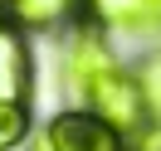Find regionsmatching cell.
<instances>
[{
  "mask_svg": "<svg viewBox=\"0 0 161 151\" xmlns=\"http://www.w3.org/2000/svg\"><path fill=\"white\" fill-rule=\"evenodd\" d=\"M108 63H117L112 49H108V39H103L98 30H78L69 39V49H64V83H69V93L83 98V88H88Z\"/></svg>",
  "mask_w": 161,
  "mask_h": 151,
  "instance_id": "obj_4",
  "label": "cell"
},
{
  "mask_svg": "<svg viewBox=\"0 0 161 151\" xmlns=\"http://www.w3.org/2000/svg\"><path fill=\"white\" fill-rule=\"evenodd\" d=\"M83 10L103 30H122V34L161 30V0H83Z\"/></svg>",
  "mask_w": 161,
  "mask_h": 151,
  "instance_id": "obj_5",
  "label": "cell"
},
{
  "mask_svg": "<svg viewBox=\"0 0 161 151\" xmlns=\"http://www.w3.org/2000/svg\"><path fill=\"white\" fill-rule=\"evenodd\" d=\"M30 93H34V54L25 30L0 15V102H25L30 107Z\"/></svg>",
  "mask_w": 161,
  "mask_h": 151,
  "instance_id": "obj_3",
  "label": "cell"
},
{
  "mask_svg": "<svg viewBox=\"0 0 161 151\" xmlns=\"http://www.w3.org/2000/svg\"><path fill=\"white\" fill-rule=\"evenodd\" d=\"M83 10V0H0V15H10L20 30H59Z\"/></svg>",
  "mask_w": 161,
  "mask_h": 151,
  "instance_id": "obj_6",
  "label": "cell"
},
{
  "mask_svg": "<svg viewBox=\"0 0 161 151\" xmlns=\"http://www.w3.org/2000/svg\"><path fill=\"white\" fill-rule=\"evenodd\" d=\"M83 107L98 112L103 122H112L127 141L151 122V112H147V93H142V78H137V73H127L122 63H108V68H103L98 78L83 88Z\"/></svg>",
  "mask_w": 161,
  "mask_h": 151,
  "instance_id": "obj_1",
  "label": "cell"
},
{
  "mask_svg": "<svg viewBox=\"0 0 161 151\" xmlns=\"http://www.w3.org/2000/svg\"><path fill=\"white\" fill-rule=\"evenodd\" d=\"M137 78H142V93H147V112L161 122V49L151 54L147 63H142V73H137Z\"/></svg>",
  "mask_w": 161,
  "mask_h": 151,
  "instance_id": "obj_8",
  "label": "cell"
},
{
  "mask_svg": "<svg viewBox=\"0 0 161 151\" xmlns=\"http://www.w3.org/2000/svg\"><path fill=\"white\" fill-rule=\"evenodd\" d=\"M127 146H132V151H161V122H156V117H151V122H147V127H142V132H137V137H132V141H127Z\"/></svg>",
  "mask_w": 161,
  "mask_h": 151,
  "instance_id": "obj_9",
  "label": "cell"
},
{
  "mask_svg": "<svg viewBox=\"0 0 161 151\" xmlns=\"http://www.w3.org/2000/svg\"><path fill=\"white\" fill-rule=\"evenodd\" d=\"M44 146L49 151H127V137L88 107H64L44 127Z\"/></svg>",
  "mask_w": 161,
  "mask_h": 151,
  "instance_id": "obj_2",
  "label": "cell"
},
{
  "mask_svg": "<svg viewBox=\"0 0 161 151\" xmlns=\"http://www.w3.org/2000/svg\"><path fill=\"white\" fill-rule=\"evenodd\" d=\"M30 137V107L25 102H0V151H15Z\"/></svg>",
  "mask_w": 161,
  "mask_h": 151,
  "instance_id": "obj_7",
  "label": "cell"
}]
</instances>
